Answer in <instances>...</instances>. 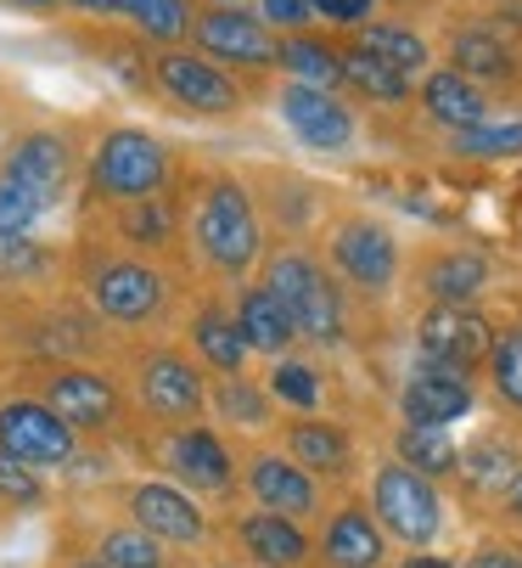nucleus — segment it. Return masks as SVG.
Masks as SVG:
<instances>
[{"instance_id": "obj_1", "label": "nucleus", "mask_w": 522, "mask_h": 568, "mask_svg": "<svg viewBox=\"0 0 522 568\" xmlns=\"http://www.w3.org/2000/svg\"><path fill=\"white\" fill-rule=\"evenodd\" d=\"M265 287L287 304L293 327L304 344H320V349H337L348 338V310H342V293L337 282L320 271L315 254L304 248H282L270 265H265Z\"/></svg>"}, {"instance_id": "obj_2", "label": "nucleus", "mask_w": 522, "mask_h": 568, "mask_svg": "<svg viewBox=\"0 0 522 568\" xmlns=\"http://www.w3.org/2000/svg\"><path fill=\"white\" fill-rule=\"evenodd\" d=\"M192 236H197L203 260H208L214 271H225V276L253 271V260L265 254V225H258V209H253L247 186L231 181V175H214V181L203 186Z\"/></svg>"}, {"instance_id": "obj_3", "label": "nucleus", "mask_w": 522, "mask_h": 568, "mask_svg": "<svg viewBox=\"0 0 522 568\" xmlns=\"http://www.w3.org/2000/svg\"><path fill=\"white\" fill-rule=\"evenodd\" d=\"M168 181V146L152 130H108L91 152V186L113 203H135V197H157Z\"/></svg>"}, {"instance_id": "obj_4", "label": "nucleus", "mask_w": 522, "mask_h": 568, "mask_svg": "<svg viewBox=\"0 0 522 568\" xmlns=\"http://www.w3.org/2000/svg\"><path fill=\"white\" fill-rule=\"evenodd\" d=\"M152 85L197 119H236L242 113V85L203 51H157L152 57Z\"/></svg>"}, {"instance_id": "obj_5", "label": "nucleus", "mask_w": 522, "mask_h": 568, "mask_svg": "<svg viewBox=\"0 0 522 568\" xmlns=\"http://www.w3.org/2000/svg\"><path fill=\"white\" fill-rule=\"evenodd\" d=\"M371 507H377V524L410 546H432L444 529V501L432 490V478L416 473L410 462H393V467H377L371 478Z\"/></svg>"}, {"instance_id": "obj_6", "label": "nucleus", "mask_w": 522, "mask_h": 568, "mask_svg": "<svg viewBox=\"0 0 522 568\" xmlns=\"http://www.w3.org/2000/svg\"><path fill=\"white\" fill-rule=\"evenodd\" d=\"M326 254H331V271L355 293H366V298H382L399 282V242L377 220H342V225H331Z\"/></svg>"}, {"instance_id": "obj_7", "label": "nucleus", "mask_w": 522, "mask_h": 568, "mask_svg": "<svg viewBox=\"0 0 522 568\" xmlns=\"http://www.w3.org/2000/svg\"><path fill=\"white\" fill-rule=\"evenodd\" d=\"M84 287H91L96 315L113 321V327H146L168 304V276L152 271L146 260H102Z\"/></svg>"}, {"instance_id": "obj_8", "label": "nucleus", "mask_w": 522, "mask_h": 568, "mask_svg": "<svg viewBox=\"0 0 522 568\" xmlns=\"http://www.w3.org/2000/svg\"><path fill=\"white\" fill-rule=\"evenodd\" d=\"M416 344H421L427 366L478 372L494 349V327L478 315V304H427L421 327H416Z\"/></svg>"}, {"instance_id": "obj_9", "label": "nucleus", "mask_w": 522, "mask_h": 568, "mask_svg": "<svg viewBox=\"0 0 522 568\" xmlns=\"http://www.w3.org/2000/svg\"><path fill=\"white\" fill-rule=\"evenodd\" d=\"M0 450L29 462V467H62V462H73L79 434L45 399H7L0 405Z\"/></svg>"}, {"instance_id": "obj_10", "label": "nucleus", "mask_w": 522, "mask_h": 568, "mask_svg": "<svg viewBox=\"0 0 522 568\" xmlns=\"http://www.w3.org/2000/svg\"><path fill=\"white\" fill-rule=\"evenodd\" d=\"M135 394L146 405V417H157V423H192V417H203V405H208L203 372L186 355H174V349H157V355H146L135 366Z\"/></svg>"}, {"instance_id": "obj_11", "label": "nucleus", "mask_w": 522, "mask_h": 568, "mask_svg": "<svg viewBox=\"0 0 522 568\" xmlns=\"http://www.w3.org/2000/svg\"><path fill=\"white\" fill-rule=\"evenodd\" d=\"M40 399L51 405V412L73 428V434H102L119 423L124 399L113 388V377L91 372V366H57L45 383H40Z\"/></svg>"}, {"instance_id": "obj_12", "label": "nucleus", "mask_w": 522, "mask_h": 568, "mask_svg": "<svg viewBox=\"0 0 522 568\" xmlns=\"http://www.w3.org/2000/svg\"><path fill=\"white\" fill-rule=\"evenodd\" d=\"M192 40H197L203 57L236 62V68H276V51H282L270 40V23L253 18L247 7H208V12H197Z\"/></svg>"}, {"instance_id": "obj_13", "label": "nucleus", "mask_w": 522, "mask_h": 568, "mask_svg": "<svg viewBox=\"0 0 522 568\" xmlns=\"http://www.w3.org/2000/svg\"><path fill=\"white\" fill-rule=\"evenodd\" d=\"M68 175H73V146L57 135V130H29L12 141L7 152V170H0V181L23 186L40 209H51L62 192H68Z\"/></svg>"}, {"instance_id": "obj_14", "label": "nucleus", "mask_w": 522, "mask_h": 568, "mask_svg": "<svg viewBox=\"0 0 522 568\" xmlns=\"http://www.w3.org/2000/svg\"><path fill=\"white\" fill-rule=\"evenodd\" d=\"M282 124L309 152H348V141H355V108H342V97L320 85H298V79L282 91Z\"/></svg>"}, {"instance_id": "obj_15", "label": "nucleus", "mask_w": 522, "mask_h": 568, "mask_svg": "<svg viewBox=\"0 0 522 568\" xmlns=\"http://www.w3.org/2000/svg\"><path fill=\"white\" fill-rule=\"evenodd\" d=\"M130 518H135L152 540H163V546H197V540L208 535V518L197 513V501L181 490V484H163V478L135 484Z\"/></svg>"}, {"instance_id": "obj_16", "label": "nucleus", "mask_w": 522, "mask_h": 568, "mask_svg": "<svg viewBox=\"0 0 522 568\" xmlns=\"http://www.w3.org/2000/svg\"><path fill=\"white\" fill-rule=\"evenodd\" d=\"M399 412H405V423H421V428H450L472 412V383H467V372L421 361V372L399 394Z\"/></svg>"}, {"instance_id": "obj_17", "label": "nucleus", "mask_w": 522, "mask_h": 568, "mask_svg": "<svg viewBox=\"0 0 522 568\" xmlns=\"http://www.w3.org/2000/svg\"><path fill=\"white\" fill-rule=\"evenodd\" d=\"M168 467L181 484H192V490H208V496H225L231 484H236V467H231V450L214 428L192 423L168 439Z\"/></svg>"}, {"instance_id": "obj_18", "label": "nucleus", "mask_w": 522, "mask_h": 568, "mask_svg": "<svg viewBox=\"0 0 522 568\" xmlns=\"http://www.w3.org/2000/svg\"><path fill=\"white\" fill-rule=\"evenodd\" d=\"M247 490L265 513H282V518H304L315 513V473H304L293 456H253L247 462Z\"/></svg>"}, {"instance_id": "obj_19", "label": "nucleus", "mask_w": 522, "mask_h": 568, "mask_svg": "<svg viewBox=\"0 0 522 568\" xmlns=\"http://www.w3.org/2000/svg\"><path fill=\"white\" fill-rule=\"evenodd\" d=\"M421 108H427L432 124H444V130H456V135L489 124V102H483V91H478V79H467V73H456V68H439V73L421 79Z\"/></svg>"}, {"instance_id": "obj_20", "label": "nucleus", "mask_w": 522, "mask_h": 568, "mask_svg": "<svg viewBox=\"0 0 522 568\" xmlns=\"http://www.w3.org/2000/svg\"><path fill=\"white\" fill-rule=\"evenodd\" d=\"M320 557L331 568H382V524L360 507H342L320 529Z\"/></svg>"}, {"instance_id": "obj_21", "label": "nucleus", "mask_w": 522, "mask_h": 568, "mask_svg": "<svg viewBox=\"0 0 522 568\" xmlns=\"http://www.w3.org/2000/svg\"><path fill=\"white\" fill-rule=\"evenodd\" d=\"M236 540L258 568H298L309 557V535L298 529V518H282V513H247L236 524Z\"/></svg>"}, {"instance_id": "obj_22", "label": "nucleus", "mask_w": 522, "mask_h": 568, "mask_svg": "<svg viewBox=\"0 0 522 568\" xmlns=\"http://www.w3.org/2000/svg\"><path fill=\"white\" fill-rule=\"evenodd\" d=\"M236 327H242V338H247V349H258V355H287L293 349V338H298V327H293V315H287V304L258 282V287H242V298H236Z\"/></svg>"}, {"instance_id": "obj_23", "label": "nucleus", "mask_w": 522, "mask_h": 568, "mask_svg": "<svg viewBox=\"0 0 522 568\" xmlns=\"http://www.w3.org/2000/svg\"><path fill=\"white\" fill-rule=\"evenodd\" d=\"M421 293L432 304H478L489 293V260L478 248H444L439 260H427Z\"/></svg>"}, {"instance_id": "obj_24", "label": "nucleus", "mask_w": 522, "mask_h": 568, "mask_svg": "<svg viewBox=\"0 0 522 568\" xmlns=\"http://www.w3.org/2000/svg\"><path fill=\"white\" fill-rule=\"evenodd\" d=\"M287 456H293L304 473L342 478V473H348V462H355V445H348V434H342L337 423L309 417V423H293V428H287Z\"/></svg>"}, {"instance_id": "obj_25", "label": "nucleus", "mask_w": 522, "mask_h": 568, "mask_svg": "<svg viewBox=\"0 0 522 568\" xmlns=\"http://www.w3.org/2000/svg\"><path fill=\"white\" fill-rule=\"evenodd\" d=\"M192 349H197L203 366H214L225 377L242 372V361H247V338L236 327V315H225V310H197L192 315Z\"/></svg>"}, {"instance_id": "obj_26", "label": "nucleus", "mask_w": 522, "mask_h": 568, "mask_svg": "<svg viewBox=\"0 0 522 568\" xmlns=\"http://www.w3.org/2000/svg\"><path fill=\"white\" fill-rule=\"evenodd\" d=\"M342 85L355 97H366V102H405L410 97V73H399L393 62H382V57H371L360 45H348L342 51Z\"/></svg>"}, {"instance_id": "obj_27", "label": "nucleus", "mask_w": 522, "mask_h": 568, "mask_svg": "<svg viewBox=\"0 0 522 568\" xmlns=\"http://www.w3.org/2000/svg\"><path fill=\"white\" fill-rule=\"evenodd\" d=\"M276 68H287L298 85H320V91L342 85V51H331V45L315 40V34H293V40H282Z\"/></svg>"}, {"instance_id": "obj_28", "label": "nucleus", "mask_w": 522, "mask_h": 568, "mask_svg": "<svg viewBox=\"0 0 522 568\" xmlns=\"http://www.w3.org/2000/svg\"><path fill=\"white\" fill-rule=\"evenodd\" d=\"M450 62H456V73H467V79H511V68H516L511 45H505L494 29H461V34L450 40Z\"/></svg>"}, {"instance_id": "obj_29", "label": "nucleus", "mask_w": 522, "mask_h": 568, "mask_svg": "<svg viewBox=\"0 0 522 568\" xmlns=\"http://www.w3.org/2000/svg\"><path fill=\"white\" fill-rule=\"evenodd\" d=\"M360 51L393 62L399 73H421L427 68V40L405 23H360Z\"/></svg>"}, {"instance_id": "obj_30", "label": "nucleus", "mask_w": 522, "mask_h": 568, "mask_svg": "<svg viewBox=\"0 0 522 568\" xmlns=\"http://www.w3.org/2000/svg\"><path fill=\"white\" fill-rule=\"evenodd\" d=\"M467 478H472V490H483V496H494V490L511 496V484L522 478V456L511 445H500V439H478L467 450Z\"/></svg>"}, {"instance_id": "obj_31", "label": "nucleus", "mask_w": 522, "mask_h": 568, "mask_svg": "<svg viewBox=\"0 0 522 568\" xmlns=\"http://www.w3.org/2000/svg\"><path fill=\"white\" fill-rule=\"evenodd\" d=\"M399 462H410V467H416V473H427V478H439V473H450L461 456H456V445H450V434H444V428L405 423V434H399Z\"/></svg>"}, {"instance_id": "obj_32", "label": "nucleus", "mask_w": 522, "mask_h": 568, "mask_svg": "<svg viewBox=\"0 0 522 568\" xmlns=\"http://www.w3.org/2000/svg\"><path fill=\"white\" fill-rule=\"evenodd\" d=\"M208 399H214V412H219L225 423H236V428H265V423H270V399L258 394L247 377H236V372L219 377Z\"/></svg>"}, {"instance_id": "obj_33", "label": "nucleus", "mask_w": 522, "mask_h": 568, "mask_svg": "<svg viewBox=\"0 0 522 568\" xmlns=\"http://www.w3.org/2000/svg\"><path fill=\"white\" fill-rule=\"evenodd\" d=\"M96 562H108V568H157V562H163V546H157L141 524H130V529H108V535H102Z\"/></svg>"}, {"instance_id": "obj_34", "label": "nucleus", "mask_w": 522, "mask_h": 568, "mask_svg": "<svg viewBox=\"0 0 522 568\" xmlns=\"http://www.w3.org/2000/svg\"><path fill=\"white\" fill-rule=\"evenodd\" d=\"M489 377H494V394L522 412V327H505L489 349Z\"/></svg>"}, {"instance_id": "obj_35", "label": "nucleus", "mask_w": 522, "mask_h": 568, "mask_svg": "<svg viewBox=\"0 0 522 568\" xmlns=\"http://www.w3.org/2000/svg\"><path fill=\"white\" fill-rule=\"evenodd\" d=\"M192 23H197V18H192L186 0H141V7H135V29H141L146 40H157V45L186 40Z\"/></svg>"}, {"instance_id": "obj_36", "label": "nucleus", "mask_w": 522, "mask_h": 568, "mask_svg": "<svg viewBox=\"0 0 522 568\" xmlns=\"http://www.w3.org/2000/svg\"><path fill=\"white\" fill-rule=\"evenodd\" d=\"M124 236L135 242V248H163V242L174 236V209L163 197H135L124 203Z\"/></svg>"}, {"instance_id": "obj_37", "label": "nucleus", "mask_w": 522, "mask_h": 568, "mask_svg": "<svg viewBox=\"0 0 522 568\" xmlns=\"http://www.w3.org/2000/svg\"><path fill=\"white\" fill-rule=\"evenodd\" d=\"M270 394L276 399H287V405H298V412H315V399H320V372L309 366V361H276V372H270Z\"/></svg>"}, {"instance_id": "obj_38", "label": "nucleus", "mask_w": 522, "mask_h": 568, "mask_svg": "<svg viewBox=\"0 0 522 568\" xmlns=\"http://www.w3.org/2000/svg\"><path fill=\"white\" fill-rule=\"evenodd\" d=\"M456 152L467 158H516L522 152V119L516 124H478L456 135Z\"/></svg>"}, {"instance_id": "obj_39", "label": "nucleus", "mask_w": 522, "mask_h": 568, "mask_svg": "<svg viewBox=\"0 0 522 568\" xmlns=\"http://www.w3.org/2000/svg\"><path fill=\"white\" fill-rule=\"evenodd\" d=\"M34 473H40V467H29V462H18V456L0 450V501L34 507V501H40V478H34Z\"/></svg>"}, {"instance_id": "obj_40", "label": "nucleus", "mask_w": 522, "mask_h": 568, "mask_svg": "<svg viewBox=\"0 0 522 568\" xmlns=\"http://www.w3.org/2000/svg\"><path fill=\"white\" fill-rule=\"evenodd\" d=\"M40 214H45V209H40L23 186L0 181V236H29V225H34Z\"/></svg>"}, {"instance_id": "obj_41", "label": "nucleus", "mask_w": 522, "mask_h": 568, "mask_svg": "<svg viewBox=\"0 0 522 568\" xmlns=\"http://www.w3.org/2000/svg\"><path fill=\"white\" fill-rule=\"evenodd\" d=\"M258 18H265L270 29H293V34H304V29L315 23V7H309V0H258Z\"/></svg>"}, {"instance_id": "obj_42", "label": "nucleus", "mask_w": 522, "mask_h": 568, "mask_svg": "<svg viewBox=\"0 0 522 568\" xmlns=\"http://www.w3.org/2000/svg\"><path fill=\"white\" fill-rule=\"evenodd\" d=\"M45 260H40V248L29 236H0V271L7 276H29V271H40Z\"/></svg>"}, {"instance_id": "obj_43", "label": "nucleus", "mask_w": 522, "mask_h": 568, "mask_svg": "<svg viewBox=\"0 0 522 568\" xmlns=\"http://www.w3.org/2000/svg\"><path fill=\"white\" fill-rule=\"evenodd\" d=\"M309 7H315V18H331L342 29H360L371 18V0H309Z\"/></svg>"}, {"instance_id": "obj_44", "label": "nucleus", "mask_w": 522, "mask_h": 568, "mask_svg": "<svg viewBox=\"0 0 522 568\" xmlns=\"http://www.w3.org/2000/svg\"><path fill=\"white\" fill-rule=\"evenodd\" d=\"M62 7H79V12H108V18H135L141 0H62Z\"/></svg>"}, {"instance_id": "obj_45", "label": "nucleus", "mask_w": 522, "mask_h": 568, "mask_svg": "<svg viewBox=\"0 0 522 568\" xmlns=\"http://www.w3.org/2000/svg\"><path fill=\"white\" fill-rule=\"evenodd\" d=\"M472 568H522V557H516V551H505V546H489V551H478V557H472Z\"/></svg>"}, {"instance_id": "obj_46", "label": "nucleus", "mask_w": 522, "mask_h": 568, "mask_svg": "<svg viewBox=\"0 0 522 568\" xmlns=\"http://www.w3.org/2000/svg\"><path fill=\"white\" fill-rule=\"evenodd\" d=\"M399 568H456L450 557H432V551H421V557H405Z\"/></svg>"}, {"instance_id": "obj_47", "label": "nucleus", "mask_w": 522, "mask_h": 568, "mask_svg": "<svg viewBox=\"0 0 522 568\" xmlns=\"http://www.w3.org/2000/svg\"><path fill=\"white\" fill-rule=\"evenodd\" d=\"M511 513H516V518H522V478H516V484H511Z\"/></svg>"}, {"instance_id": "obj_48", "label": "nucleus", "mask_w": 522, "mask_h": 568, "mask_svg": "<svg viewBox=\"0 0 522 568\" xmlns=\"http://www.w3.org/2000/svg\"><path fill=\"white\" fill-rule=\"evenodd\" d=\"M79 568H108V562H79Z\"/></svg>"}, {"instance_id": "obj_49", "label": "nucleus", "mask_w": 522, "mask_h": 568, "mask_svg": "<svg viewBox=\"0 0 522 568\" xmlns=\"http://www.w3.org/2000/svg\"><path fill=\"white\" fill-rule=\"evenodd\" d=\"M214 7H236V0H214Z\"/></svg>"}]
</instances>
